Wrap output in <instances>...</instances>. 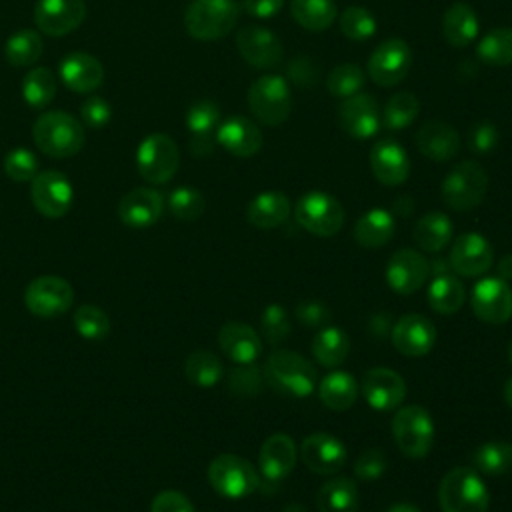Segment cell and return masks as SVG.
I'll return each mask as SVG.
<instances>
[{
	"label": "cell",
	"instance_id": "cell-22",
	"mask_svg": "<svg viewBox=\"0 0 512 512\" xmlns=\"http://www.w3.org/2000/svg\"><path fill=\"white\" fill-rule=\"evenodd\" d=\"M392 344L404 356H424L436 344V326L422 314H404L392 328Z\"/></svg>",
	"mask_w": 512,
	"mask_h": 512
},
{
	"label": "cell",
	"instance_id": "cell-26",
	"mask_svg": "<svg viewBox=\"0 0 512 512\" xmlns=\"http://www.w3.org/2000/svg\"><path fill=\"white\" fill-rule=\"evenodd\" d=\"M370 168L384 186H400L410 174V158L396 140H380L370 148Z\"/></svg>",
	"mask_w": 512,
	"mask_h": 512
},
{
	"label": "cell",
	"instance_id": "cell-7",
	"mask_svg": "<svg viewBox=\"0 0 512 512\" xmlns=\"http://www.w3.org/2000/svg\"><path fill=\"white\" fill-rule=\"evenodd\" d=\"M392 434L400 452L412 460L426 458L434 444V422L426 408L408 404L396 410L392 420Z\"/></svg>",
	"mask_w": 512,
	"mask_h": 512
},
{
	"label": "cell",
	"instance_id": "cell-41",
	"mask_svg": "<svg viewBox=\"0 0 512 512\" xmlns=\"http://www.w3.org/2000/svg\"><path fill=\"white\" fill-rule=\"evenodd\" d=\"M476 472L486 476H504L512 472V444L504 440H490L476 448L472 454Z\"/></svg>",
	"mask_w": 512,
	"mask_h": 512
},
{
	"label": "cell",
	"instance_id": "cell-46",
	"mask_svg": "<svg viewBox=\"0 0 512 512\" xmlns=\"http://www.w3.org/2000/svg\"><path fill=\"white\" fill-rule=\"evenodd\" d=\"M72 324L82 338L92 340V342L104 340L112 328L108 314L100 306H94V304L78 306L72 314Z\"/></svg>",
	"mask_w": 512,
	"mask_h": 512
},
{
	"label": "cell",
	"instance_id": "cell-5",
	"mask_svg": "<svg viewBox=\"0 0 512 512\" xmlns=\"http://www.w3.org/2000/svg\"><path fill=\"white\" fill-rule=\"evenodd\" d=\"M252 116L264 126H280L292 112V90L286 78L278 74H264L256 78L246 92Z\"/></svg>",
	"mask_w": 512,
	"mask_h": 512
},
{
	"label": "cell",
	"instance_id": "cell-36",
	"mask_svg": "<svg viewBox=\"0 0 512 512\" xmlns=\"http://www.w3.org/2000/svg\"><path fill=\"white\" fill-rule=\"evenodd\" d=\"M358 390V382L350 372L334 370L322 378L318 386V396L326 408L342 412L352 408L358 398Z\"/></svg>",
	"mask_w": 512,
	"mask_h": 512
},
{
	"label": "cell",
	"instance_id": "cell-63",
	"mask_svg": "<svg viewBox=\"0 0 512 512\" xmlns=\"http://www.w3.org/2000/svg\"><path fill=\"white\" fill-rule=\"evenodd\" d=\"M282 512H306V508L302 504H298V502H290V504H286L282 508Z\"/></svg>",
	"mask_w": 512,
	"mask_h": 512
},
{
	"label": "cell",
	"instance_id": "cell-21",
	"mask_svg": "<svg viewBox=\"0 0 512 512\" xmlns=\"http://www.w3.org/2000/svg\"><path fill=\"white\" fill-rule=\"evenodd\" d=\"M300 456L314 474L332 476L340 472L346 462V446L332 434L314 432L302 440Z\"/></svg>",
	"mask_w": 512,
	"mask_h": 512
},
{
	"label": "cell",
	"instance_id": "cell-62",
	"mask_svg": "<svg viewBox=\"0 0 512 512\" xmlns=\"http://www.w3.org/2000/svg\"><path fill=\"white\" fill-rule=\"evenodd\" d=\"M504 400H506V404L512 408V376L506 380V384H504Z\"/></svg>",
	"mask_w": 512,
	"mask_h": 512
},
{
	"label": "cell",
	"instance_id": "cell-47",
	"mask_svg": "<svg viewBox=\"0 0 512 512\" xmlns=\"http://www.w3.org/2000/svg\"><path fill=\"white\" fill-rule=\"evenodd\" d=\"M364 84H366V74L354 62H344V64L334 66L326 80L328 92L340 100L358 94L364 88Z\"/></svg>",
	"mask_w": 512,
	"mask_h": 512
},
{
	"label": "cell",
	"instance_id": "cell-18",
	"mask_svg": "<svg viewBox=\"0 0 512 512\" xmlns=\"http://www.w3.org/2000/svg\"><path fill=\"white\" fill-rule=\"evenodd\" d=\"M86 18L84 0H38L34 6V22L46 36L60 38L76 30Z\"/></svg>",
	"mask_w": 512,
	"mask_h": 512
},
{
	"label": "cell",
	"instance_id": "cell-39",
	"mask_svg": "<svg viewBox=\"0 0 512 512\" xmlns=\"http://www.w3.org/2000/svg\"><path fill=\"white\" fill-rule=\"evenodd\" d=\"M290 14L308 32H322L338 18L334 0H290Z\"/></svg>",
	"mask_w": 512,
	"mask_h": 512
},
{
	"label": "cell",
	"instance_id": "cell-53",
	"mask_svg": "<svg viewBox=\"0 0 512 512\" xmlns=\"http://www.w3.org/2000/svg\"><path fill=\"white\" fill-rule=\"evenodd\" d=\"M82 124L94 130L104 128L112 118V106L102 96H86L80 104Z\"/></svg>",
	"mask_w": 512,
	"mask_h": 512
},
{
	"label": "cell",
	"instance_id": "cell-64",
	"mask_svg": "<svg viewBox=\"0 0 512 512\" xmlns=\"http://www.w3.org/2000/svg\"><path fill=\"white\" fill-rule=\"evenodd\" d=\"M508 358H510V362H512V340H510V344H508Z\"/></svg>",
	"mask_w": 512,
	"mask_h": 512
},
{
	"label": "cell",
	"instance_id": "cell-16",
	"mask_svg": "<svg viewBox=\"0 0 512 512\" xmlns=\"http://www.w3.org/2000/svg\"><path fill=\"white\" fill-rule=\"evenodd\" d=\"M236 48L244 62L258 70H272L282 62L284 48L280 38L264 26H244L236 34Z\"/></svg>",
	"mask_w": 512,
	"mask_h": 512
},
{
	"label": "cell",
	"instance_id": "cell-38",
	"mask_svg": "<svg viewBox=\"0 0 512 512\" xmlns=\"http://www.w3.org/2000/svg\"><path fill=\"white\" fill-rule=\"evenodd\" d=\"M464 298V284L452 274H436L428 286V304L438 314H456L462 308Z\"/></svg>",
	"mask_w": 512,
	"mask_h": 512
},
{
	"label": "cell",
	"instance_id": "cell-4",
	"mask_svg": "<svg viewBox=\"0 0 512 512\" xmlns=\"http://www.w3.org/2000/svg\"><path fill=\"white\" fill-rule=\"evenodd\" d=\"M240 18L236 0H192L184 12L186 32L202 42L228 36Z\"/></svg>",
	"mask_w": 512,
	"mask_h": 512
},
{
	"label": "cell",
	"instance_id": "cell-48",
	"mask_svg": "<svg viewBox=\"0 0 512 512\" xmlns=\"http://www.w3.org/2000/svg\"><path fill=\"white\" fill-rule=\"evenodd\" d=\"M338 26L340 32L354 42H362L374 36L378 22L374 18V14L364 8V6H348L344 8V12L338 16Z\"/></svg>",
	"mask_w": 512,
	"mask_h": 512
},
{
	"label": "cell",
	"instance_id": "cell-55",
	"mask_svg": "<svg viewBox=\"0 0 512 512\" xmlns=\"http://www.w3.org/2000/svg\"><path fill=\"white\" fill-rule=\"evenodd\" d=\"M386 472V454L380 448H366L354 462V474L360 480H376Z\"/></svg>",
	"mask_w": 512,
	"mask_h": 512
},
{
	"label": "cell",
	"instance_id": "cell-15",
	"mask_svg": "<svg viewBox=\"0 0 512 512\" xmlns=\"http://www.w3.org/2000/svg\"><path fill=\"white\" fill-rule=\"evenodd\" d=\"M338 124L348 136L358 140H368L376 136L382 124V112L376 98L366 92H358L340 100Z\"/></svg>",
	"mask_w": 512,
	"mask_h": 512
},
{
	"label": "cell",
	"instance_id": "cell-14",
	"mask_svg": "<svg viewBox=\"0 0 512 512\" xmlns=\"http://www.w3.org/2000/svg\"><path fill=\"white\" fill-rule=\"evenodd\" d=\"M472 312L488 324H504L512 316V288L500 276L480 278L470 296Z\"/></svg>",
	"mask_w": 512,
	"mask_h": 512
},
{
	"label": "cell",
	"instance_id": "cell-8",
	"mask_svg": "<svg viewBox=\"0 0 512 512\" xmlns=\"http://www.w3.org/2000/svg\"><path fill=\"white\" fill-rule=\"evenodd\" d=\"M296 222L314 236H334L344 226V206L338 198L322 190L302 194L294 206Z\"/></svg>",
	"mask_w": 512,
	"mask_h": 512
},
{
	"label": "cell",
	"instance_id": "cell-56",
	"mask_svg": "<svg viewBox=\"0 0 512 512\" xmlns=\"http://www.w3.org/2000/svg\"><path fill=\"white\" fill-rule=\"evenodd\" d=\"M296 318L306 328H322L330 322V310L318 300H302L296 306Z\"/></svg>",
	"mask_w": 512,
	"mask_h": 512
},
{
	"label": "cell",
	"instance_id": "cell-10",
	"mask_svg": "<svg viewBox=\"0 0 512 512\" xmlns=\"http://www.w3.org/2000/svg\"><path fill=\"white\" fill-rule=\"evenodd\" d=\"M180 166L176 142L162 132L146 136L136 150L138 174L150 184H166L174 178Z\"/></svg>",
	"mask_w": 512,
	"mask_h": 512
},
{
	"label": "cell",
	"instance_id": "cell-1",
	"mask_svg": "<svg viewBox=\"0 0 512 512\" xmlns=\"http://www.w3.org/2000/svg\"><path fill=\"white\" fill-rule=\"evenodd\" d=\"M32 140L50 158H70L84 146V124L68 112L48 110L34 120Z\"/></svg>",
	"mask_w": 512,
	"mask_h": 512
},
{
	"label": "cell",
	"instance_id": "cell-42",
	"mask_svg": "<svg viewBox=\"0 0 512 512\" xmlns=\"http://www.w3.org/2000/svg\"><path fill=\"white\" fill-rule=\"evenodd\" d=\"M184 376L188 382L200 388H210L218 384L224 376V368L220 358L210 350H194L184 360Z\"/></svg>",
	"mask_w": 512,
	"mask_h": 512
},
{
	"label": "cell",
	"instance_id": "cell-43",
	"mask_svg": "<svg viewBox=\"0 0 512 512\" xmlns=\"http://www.w3.org/2000/svg\"><path fill=\"white\" fill-rule=\"evenodd\" d=\"M476 56L488 66H510L512 64V28H492L482 36L476 46Z\"/></svg>",
	"mask_w": 512,
	"mask_h": 512
},
{
	"label": "cell",
	"instance_id": "cell-35",
	"mask_svg": "<svg viewBox=\"0 0 512 512\" xmlns=\"http://www.w3.org/2000/svg\"><path fill=\"white\" fill-rule=\"evenodd\" d=\"M414 242L418 248L424 252H440L452 242L454 236V226L452 220L438 210L426 212L418 222L414 224Z\"/></svg>",
	"mask_w": 512,
	"mask_h": 512
},
{
	"label": "cell",
	"instance_id": "cell-44",
	"mask_svg": "<svg viewBox=\"0 0 512 512\" xmlns=\"http://www.w3.org/2000/svg\"><path fill=\"white\" fill-rule=\"evenodd\" d=\"M56 96V78L44 66H34L22 80V98L30 108H46Z\"/></svg>",
	"mask_w": 512,
	"mask_h": 512
},
{
	"label": "cell",
	"instance_id": "cell-23",
	"mask_svg": "<svg viewBox=\"0 0 512 512\" xmlns=\"http://www.w3.org/2000/svg\"><path fill=\"white\" fill-rule=\"evenodd\" d=\"M216 144L236 158H250L260 152L264 138L256 122L246 116H230L216 128Z\"/></svg>",
	"mask_w": 512,
	"mask_h": 512
},
{
	"label": "cell",
	"instance_id": "cell-29",
	"mask_svg": "<svg viewBox=\"0 0 512 512\" xmlns=\"http://www.w3.org/2000/svg\"><path fill=\"white\" fill-rule=\"evenodd\" d=\"M416 146L432 162H448L460 152L456 128L444 120H428L416 132Z\"/></svg>",
	"mask_w": 512,
	"mask_h": 512
},
{
	"label": "cell",
	"instance_id": "cell-58",
	"mask_svg": "<svg viewBox=\"0 0 512 512\" xmlns=\"http://www.w3.org/2000/svg\"><path fill=\"white\" fill-rule=\"evenodd\" d=\"M284 6V0H242V8L254 18H274Z\"/></svg>",
	"mask_w": 512,
	"mask_h": 512
},
{
	"label": "cell",
	"instance_id": "cell-61",
	"mask_svg": "<svg viewBox=\"0 0 512 512\" xmlns=\"http://www.w3.org/2000/svg\"><path fill=\"white\" fill-rule=\"evenodd\" d=\"M386 512H422V510L410 502H396Z\"/></svg>",
	"mask_w": 512,
	"mask_h": 512
},
{
	"label": "cell",
	"instance_id": "cell-17",
	"mask_svg": "<svg viewBox=\"0 0 512 512\" xmlns=\"http://www.w3.org/2000/svg\"><path fill=\"white\" fill-rule=\"evenodd\" d=\"M494 260L492 244L480 232H462L456 236L450 248V268L466 278L482 276Z\"/></svg>",
	"mask_w": 512,
	"mask_h": 512
},
{
	"label": "cell",
	"instance_id": "cell-19",
	"mask_svg": "<svg viewBox=\"0 0 512 512\" xmlns=\"http://www.w3.org/2000/svg\"><path fill=\"white\" fill-rule=\"evenodd\" d=\"M430 264L414 248L396 250L386 266V284L400 296L418 292L428 280Z\"/></svg>",
	"mask_w": 512,
	"mask_h": 512
},
{
	"label": "cell",
	"instance_id": "cell-27",
	"mask_svg": "<svg viewBox=\"0 0 512 512\" xmlns=\"http://www.w3.org/2000/svg\"><path fill=\"white\" fill-rule=\"evenodd\" d=\"M220 124V108L212 100H198L186 112V128L190 130V152L198 158L212 154L216 128Z\"/></svg>",
	"mask_w": 512,
	"mask_h": 512
},
{
	"label": "cell",
	"instance_id": "cell-2",
	"mask_svg": "<svg viewBox=\"0 0 512 512\" xmlns=\"http://www.w3.org/2000/svg\"><path fill=\"white\" fill-rule=\"evenodd\" d=\"M264 378L280 394L306 398L314 392L316 368L302 354L278 348L266 360Z\"/></svg>",
	"mask_w": 512,
	"mask_h": 512
},
{
	"label": "cell",
	"instance_id": "cell-59",
	"mask_svg": "<svg viewBox=\"0 0 512 512\" xmlns=\"http://www.w3.org/2000/svg\"><path fill=\"white\" fill-rule=\"evenodd\" d=\"M288 76L298 82V84H306V82H312L314 84V78H316V72H312V64L306 60V58H294L290 64H288Z\"/></svg>",
	"mask_w": 512,
	"mask_h": 512
},
{
	"label": "cell",
	"instance_id": "cell-31",
	"mask_svg": "<svg viewBox=\"0 0 512 512\" xmlns=\"http://www.w3.org/2000/svg\"><path fill=\"white\" fill-rule=\"evenodd\" d=\"M292 212L290 198L284 192L278 190H266L256 194L248 206H246V220L260 228V230H272L278 228L288 220Z\"/></svg>",
	"mask_w": 512,
	"mask_h": 512
},
{
	"label": "cell",
	"instance_id": "cell-50",
	"mask_svg": "<svg viewBox=\"0 0 512 512\" xmlns=\"http://www.w3.org/2000/svg\"><path fill=\"white\" fill-rule=\"evenodd\" d=\"M4 174L14 182H30L38 170V158L28 148H14L4 156Z\"/></svg>",
	"mask_w": 512,
	"mask_h": 512
},
{
	"label": "cell",
	"instance_id": "cell-49",
	"mask_svg": "<svg viewBox=\"0 0 512 512\" xmlns=\"http://www.w3.org/2000/svg\"><path fill=\"white\" fill-rule=\"evenodd\" d=\"M168 210L178 220H198L206 210V198L198 188L178 186L168 194Z\"/></svg>",
	"mask_w": 512,
	"mask_h": 512
},
{
	"label": "cell",
	"instance_id": "cell-32",
	"mask_svg": "<svg viewBox=\"0 0 512 512\" xmlns=\"http://www.w3.org/2000/svg\"><path fill=\"white\" fill-rule=\"evenodd\" d=\"M480 32L474 8L466 2H454L442 16V36L454 48H466Z\"/></svg>",
	"mask_w": 512,
	"mask_h": 512
},
{
	"label": "cell",
	"instance_id": "cell-13",
	"mask_svg": "<svg viewBox=\"0 0 512 512\" xmlns=\"http://www.w3.org/2000/svg\"><path fill=\"white\" fill-rule=\"evenodd\" d=\"M412 64V50L402 38L382 40L368 58V76L382 88L400 84Z\"/></svg>",
	"mask_w": 512,
	"mask_h": 512
},
{
	"label": "cell",
	"instance_id": "cell-57",
	"mask_svg": "<svg viewBox=\"0 0 512 512\" xmlns=\"http://www.w3.org/2000/svg\"><path fill=\"white\" fill-rule=\"evenodd\" d=\"M150 512H196L192 502L176 490H162L154 496L150 504Z\"/></svg>",
	"mask_w": 512,
	"mask_h": 512
},
{
	"label": "cell",
	"instance_id": "cell-24",
	"mask_svg": "<svg viewBox=\"0 0 512 512\" xmlns=\"http://www.w3.org/2000/svg\"><path fill=\"white\" fill-rule=\"evenodd\" d=\"M164 212V196L148 186L126 192L118 202V216L130 228H148L160 220Z\"/></svg>",
	"mask_w": 512,
	"mask_h": 512
},
{
	"label": "cell",
	"instance_id": "cell-3",
	"mask_svg": "<svg viewBox=\"0 0 512 512\" xmlns=\"http://www.w3.org/2000/svg\"><path fill=\"white\" fill-rule=\"evenodd\" d=\"M438 502L442 512H488L490 494L476 470L458 466L440 480Z\"/></svg>",
	"mask_w": 512,
	"mask_h": 512
},
{
	"label": "cell",
	"instance_id": "cell-45",
	"mask_svg": "<svg viewBox=\"0 0 512 512\" xmlns=\"http://www.w3.org/2000/svg\"><path fill=\"white\" fill-rule=\"evenodd\" d=\"M420 112V100L414 92H396L388 98L384 110H382V124L388 130H404L410 126Z\"/></svg>",
	"mask_w": 512,
	"mask_h": 512
},
{
	"label": "cell",
	"instance_id": "cell-20",
	"mask_svg": "<svg viewBox=\"0 0 512 512\" xmlns=\"http://www.w3.org/2000/svg\"><path fill=\"white\" fill-rule=\"evenodd\" d=\"M360 392L364 400L380 412L398 408L406 396L404 378L390 368H370L360 382Z\"/></svg>",
	"mask_w": 512,
	"mask_h": 512
},
{
	"label": "cell",
	"instance_id": "cell-30",
	"mask_svg": "<svg viewBox=\"0 0 512 512\" xmlns=\"http://www.w3.org/2000/svg\"><path fill=\"white\" fill-rule=\"evenodd\" d=\"M216 338L224 356L236 364H254L262 354V338L244 322H226Z\"/></svg>",
	"mask_w": 512,
	"mask_h": 512
},
{
	"label": "cell",
	"instance_id": "cell-11",
	"mask_svg": "<svg viewBox=\"0 0 512 512\" xmlns=\"http://www.w3.org/2000/svg\"><path fill=\"white\" fill-rule=\"evenodd\" d=\"M72 302L74 290L62 276H38L24 290V304L28 312L40 318H58L72 308Z\"/></svg>",
	"mask_w": 512,
	"mask_h": 512
},
{
	"label": "cell",
	"instance_id": "cell-6",
	"mask_svg": "<svg viewBox=\"0 0 512 512\" xmlns=\"http://www.w3.org/2000/svg\"><path fill=\"white\" fill-rule=\"evenodd\" d=\"M488 192V174L474 160L458 162L442 180L440 194L448 208L468 212L482 204Z\"/></svg>",
	"mask_w": 512,
	"mask_h": 512
},
{
	"label": "cell",
	"instance_id": "cell-60",
	"mask_svg": "<svg viewBox=\"0 0 512 512\" xmlns=\"http://www.w3.org/2000/svg\"><path fill=\"white\" fill-rule=\"evenodd\" d=\"M498 274L502 280H512V254H506L500 258Z\"/></svg>",
	"mask_w": 512,
	"mask_h": 512
},
{
	"label": "cell",
	"instance_id": "cell-40",
	"mask_svg": "<svg viewBox=\"0 0 512 512\" xmlns=\"http://www.w3.org/2000/svg\"><path fill=\"white\" fill-rule=\"evenodd\" d=\"M42 52H44V40L36 30H30V28H22L14 32L4 44L6 62L16 68L36 64Z\"/></svg>",
	"mask_w": 512,
	"mask_h": 512
},
{
	"label": "cell",
	"instance_id": "cell-33",
	"mask_svg": "<svg viewBox=\"0 0 512 512\" xmlns=\"http://www.w3.org/2000/svg\"><path fill=\"white\" fill-rule=\"evenodd\" d=\"M394 216L386 208H370L354 224V240L366 250L388 244L394 236Z\"/></svg>",
	"mask_w": 512,
	"mask_h": 512
},
{
	"label": "cell",
	"instance_id": "cell-34",
	"mask_svg": "<svg viewBox=\"0 0 512 512\" xmlns=\"http://www.w3.org/2000/svg\"><path fill=\"white\" fill-rule=\"evenodd\" d=\"M318 512H358L360 494L352 478L336 476L324 482L316 494Z\"/></svg>",
	"mask_w": 512,
	"mask_h": 512
},
{
	"label": "cell",
	"instance_id": "cell-9",
	"mask_svg": "<svg viewBox=\"0 0 512 512\" xmlns=\"http://www.w3.org/2000/svg\"><path fill=\"white\" fill-rule=\"evenodd\" d=\"M208 482L224 498H244L260 488V472L238 454H220L208 464Z\"/></svg>",
	"mask_w": 512,
	"mask_h": 512
},
{
	"label": "cell",
	"instance_id": "cell-52",
	"mask_svg": "<svg viewBox=\"0 0 512 512\" xmlns=\"http://www.w3.org/2000/svg\"><path fill=\"white\" fill-rule=\"evenodd\" d=\"M264 372L254 364H240L228 374V388L236 396H256L264 386Z\"/></svg>",
	"mask_w": 512,
	"mask_h": 512
},
{
	"label": "cell",
	"instance_id": "cell-51",
	"mask_svg": "<svg viewBox=\"0 0 512 512\" xmlns=\"http://www.w3.org/2000/svg\"><path fill=\"white\" fill-rule=\"evenodd\" d=\"M260 328L270 344L284 342L292 328L286 308L280 304H268L260 314Z\"/></svg>",
	"mask_w": 512,
	"mask_h": 512
},
{
	"label": "cell",
	"instance_id": "cell-54",
	"mask_svg": "<svg viewBox=\"0 0 512 512\" xmlns=\"http://www.w3.org/2000/svg\"><path fill=\"white\" fill-rule=\"evenodd\" d=\"M498 138V128L488 120H480L468 130V148L482 156L498 146Z\"/></svg>",
	"mask_w": 512,
	"mask_h": 512
},
{
	"label": "cell",
	"instance_id": "cell-12",
	"mask_svg": "<svg viewBox=\"0 0 512 512\" xmlns=\"http://www.w3.org/2000/svg\"><path fill=\"white\" fill-rule=\"evenodd\" d=\"M30 200L42 216L62 218L74 202L72 182L58 170H42L30 180Z\"/></svg>",
	"mask_w": 512,
	"mask_h": 512
},
{
	"label": "cell",
	"instance_id": "cell-28",
	"mask_svg": "<svg viewBox=\"0 0 512 512\" xmlns=\"http://www.w3.org/2000/svg\"><path fill=\"white\" fill-rule=\"evenodd\" d=\"M60 80L66 88L78 94H90L104 82L100 60L88 52H70L60 60Z\"/></svg>",
	"mask_w": 512,
	"mask_h": 512
},
{
	"label": "cell",
	"instance_id": "cell-25",
	"mask_svg": "<svg viewBox=\"0 0 512 512\" xmlns=\"http://www.w3.org/2000/svg\"><path fill=\"white\" fill-rule=\"evenodd\" d=\"M296 466V444L288 434L268 436L258 452V472L264 482L276 484L290 476Z\"/></svg>",
	"mask_w": 512,
	"mask_h": 512
},
{
	"label": "cell",
	"instance_id": "cell-37",
	"mask_svg": "<svg viewBox=\"0 0 512 512\" xmlns=\"http://www.w3.org/2000/svg\"><path fill=\"white\" fill-rule=\"evenodd\" d=\"M310 350L318 364L326 368H336L346 360L350 352V340L346 332H342L338 326H322L316 330Z\"/></svg>",
	"mask_w": 512,
	"mask_h": 512
}]
</instances>
